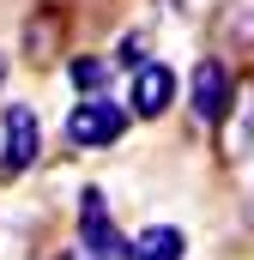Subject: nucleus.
<instances>
[{
	"label": "nucleus",
	"instance_id": "f257e3e1",
	"mask_svg": "<svg viewBox=\"0 0 254 260\" xmlns=\"http://www.w3.org/2000/svg\"><path fill=\"white\" fill-rule=\"evenodd\" d=\"M79 242H85V260H133V248L115 230V218H109V206H103L97 188L79 194Z\"/></svg>",
	"mask_w": 254,
	"mask_h": 260
},
{
	"label": "nucleus",
	"instance_id": "f03ea898",
	"mask_svg": "<svg viewBox=\"0 0 254 260\" xmlns=\"http://www.w3.org/2000/svg\"><path fill=\"white\" fill-rule=\"evenodd\" d=\"M0 133H6V145H0V182H12V176H24V170L37 164V151H43L37 109H30V103H12V109L0 115Z\"/></svg>",
	"mask_w": 254,
	"mask_h": 260
},
{
	"label": "nucleus",
	"instance_id": "7ed1b4c3",
	"mask_svg": "<svg viewBox=\"0 0 254 260\" xmlns=\"http://www.w3.org/2000/svg\"><path fill=\"white\" fill-rule=\"evenodd\" d=\"M127 133V109L109 97H73V115H67V139L73 145H115Z\"/></svg>",
	"mask_w": 254,
	"mask_h": 260
},
{
	"label": "nucleus",
	"instance_id": "20e7f679",
	"mask_svg": "<svg viewBox=\"0 0 254 260\" xmlns=\"http://www.w3.org/2000/svg\"><path fill=\"white\" fill-rule=\"evenodd\" d=\"M236 73L218 61V55H206V61L194 67V115L206 121V127H224V115H230V103H236Z\"/></svg>",
	"mask_w": 254,
	"mask_h": 260
},
{
	"label": "nucleus",
	"instance_id": "39448f33",
	"mask_svg": "<svg viewBox=\"0 0 254 260\" xmlns=\"http://www.w3.org/2000/svg\"><path fill=\"white\" fill-rule=\"evenodd\" d=\"M170 103H176V73L164 61H139L133 67V115L139 121H157Z\"/></svg>",
	"mask_w": 254,
	"mask_h": 260
},
{
	"label": "nucleus",
	"instance_id": "423d86ee",
	"mask_svg": "<svg viewBox=\"0 0 254 260\" xmlns=\"http://www.w3.org/2000/svg\"><path fill=\"white\" fill-rule=\"evenodd\" d=\"M212 30H218V43L230 55H248L254 49V0H224L218 18H212Z\"/></svg>",
	"mask_w": 254,
	"mask_h": 260
},
{
	"label": "nucleus",
	"instance_id": "0eeeda50",
	"mask_svg": "<svg viewBox=\"0 0 254 260\" xmlns=\"http://www.w3.org/2000/svg\"><path fill=\"white\" fill-rule=\"evenodd\" d=\"M248 151H254V85L236 91V103H230V115H224V157L242 164Z\"/></svg>",
	"mask_w": 254,
	"mask_h": 260
},
{
	"label": "nucleus",
	"instance_id": "6e6552de",
	"mask_svg": "<svg viewBox=\"0 0 254 260\" xmlns=\"http://www.w3.org/2000/svg\"><path fill=\"white\" fill-rule=\"evenodd\" d=\"M188 254V236L176 224H151L139 242H133V260H182Z\"/></svg>",
	"mask_w": 254,
	"mask_h": 260
},
{
	"label": "nucleus",
	"instance_id": "1a4fd4ad",
	"mask_svg": "<svg viewBox=\"0 0 254 260\" xmlns=\"http://www.w3.org/2000/svg\"><path fill=\"white\" fill-rule=\"evenodd\" d=\"M55 49H61V12L49 6V12H37L24 24V55L30 61H55Z\"/></svg>",
	"mask_w": 254,
	"mask_h": 260
},
{
	"label": "nucleus",
	"instance_id": "9d476101",
	"mask_svg": "<svg viewBox=\"0 0 254 260\" xmlns=\"http://www.w3.org/2000/svg\"><path fill=\"white\" fill-rule=\"evenodd\" d=\"M109 61H97V55H79V61H67V85H73V97H103L109 91Z\"/></svg>",
	"mask_w": 254,
	"mask_h": 260
},
{
	"label": "nucleus",
	"instance_id": "9b49d317",
	"mask_svg": "<svg viewBox=\"0 0 254 260\" xmlns=\"http://www.w3.org/2000/svg\"><path fill=\"white\" fill-rule=\"evenodd\" d=\"M145 61V37H121V67H139Z\"/></svg>",
	"mask_w": 254,
	"mask_h": 260
},
{
	"label": "nucleus",
	"instance_id": "f8f14e48",
	"mask_svg": "<svg viewBox=\"0 0 254 260\" xmlns=\"http://www.w3.org/2000/svg\"><path fill=\"white\" fill-rule=\"evenodd\" d=\"M242 218H248V230H254V194H248V206H242Z\"/></svg>",
	"mask_w": 254,
	"mask_h": 260
},
{
	"label": "nucleus",
	"instance_id": "ddd939ff",
	"mask_svg": "<svg viewBox=\"0 0 254 260\" xmlns=\"http://www.w3.org/2000/svg\"><path fill=\"white\" fill-rule=\"evenodd\" d=\"M0 85H6V55H0Z\"/></svg>",
	"mask_w": 254,
	"mask_h": 260
},
{
	"label": "nucleus",
	"instance_id": "4468645a",
	"mask_svg": "<svg viewBox=\"0 0 254 260\" xmlns=\"http://www.w3.org/2000/svg\"><path fill=\"white\" fill-rule=\"evenodd\" d=\"M55 260H85V254H55Z\"/></svg>",
	"mask_w": 254,
	"mask_h": 260
}]
</instances>
